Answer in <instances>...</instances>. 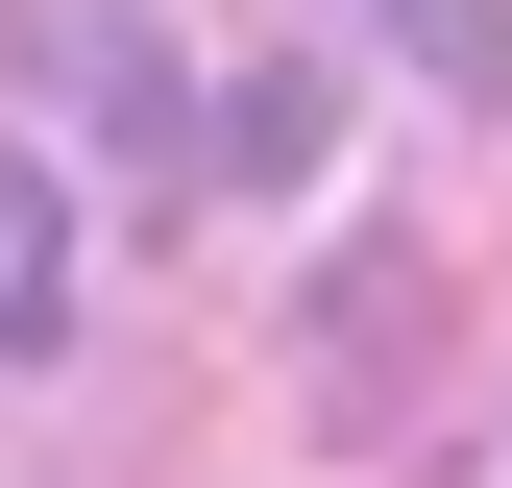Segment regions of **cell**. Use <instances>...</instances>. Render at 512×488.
<instances>
[{"label":"cell","instance_id":"1","mask_svg":"<svg viewBox=\"0 0 512 488\" xmlns=\"http://www.w3.org/2000/svg\"><path fill=\"white\" fill-rule=\"evenodd\" d=\"M0 25H25V98L74 122V147H122L147 196H196V74H171L147 0H0Z\"/></svg>","mask_w":512,"mask_h":488},{"label":"cell","instance_id":"2","mask_svg":"<svg viewBox=\"0 0 512 488\" xmlns=\"http://www.w3.org/2000/svg\"><path fill=\"white\" fill-rule=\"evenodd\" d=\"M49 318H74V196L0 147V342H49Z\"/></svg>","mask_w":512,"mask_h":488},{"label":"cell","instance_id":"3","mask_svg":"<svg viewBox=\"0 0 512 488\" xmlns=\"http://www.w3.org/2000/svg\"><path fill=\"white\" fill-rule=\"evenodd\" d=\"M342 25H391L439 98H512V25H488V0H342Z\"/></svg>","mask_w":512,"mask_h":488},{"label":"cell","instance_id":"4","mask_svg":"<svg viewBox=\"0 0 512 488\" xmlns=\"http://www.w3.org/2000/svg\"><path fill=\"white\" fill-rule=\"evenodd\" d=\"M439 488H512V440H464V464H439Z\"/></svg>","mask_w":512,"mask_h":488}]
</instances>
